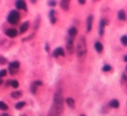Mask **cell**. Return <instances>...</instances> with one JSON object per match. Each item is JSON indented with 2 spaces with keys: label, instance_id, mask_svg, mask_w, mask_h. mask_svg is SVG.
I'll return each instance as SVG.
<instances>
[{
  "label": "cell",
  "instance_id": "obj_9",
  "mask_svg": "<svg viewBox=\"0 0 127 116\" xmlns=\"http://www.w3.org/2000/svg\"><path fill=\"white\" fill-rule=\"evenodd\" d=\"M92 19H93V17H92V15H90V16L87 17V32H90L91 29H92Z\"/></svg>",
  "mask_w": 127,
  "mask_h": 116
},
{
  "label": "cell",
  "instance_id": "obj_26",
  "mask_svg": "<svg viewBox=\"0 0 127 116\" xmlns=\"http://www.w3.org/2000/svg\"><path fill=\"white\" fill-rule=\"evenodd\" d=\"M102 70H103V71H110L111 70H112V66L109 65H105Z\"/></svg>",
  "mask_w": 127,
  "mask_h": 116
},
{
  "label": "cell",
  "instance_id": "obj_23",
  "mask_svg": "<svg viewBox=\"0 0 127 116\" xmlns=\"http://www.w3.org/2000/svg\"><path fill=\"white\" fill-rule=\"evenodd\" d=\"M0 109H2V110H7L8 109L7 104H5L4 102H0Z\"/></svg>",
  "mask_w": 127,
  "mask_h": 116
},
{
  "label": "cell",
  "instance_id": "obj_34",
  "mask_svg": "<svg viewBox=\"0 0 127 116\" xmlns=\"http://www.w3.org/2000/svg\"><path fill=\"white\" fill-rule=\"evenodd\" d=\"M126 71H127V66H126Z\"/></svg>",
  "mask_w": 127,
  "mask_h": 116
},
{
  "label": "cell",
  "instance_id": "obj_21",
  "mask_svg": "<svg viewBox=\"0 0 127 116\" xmlns=\"http://www.w3.org/2000/svg\"><path fill=\"white\" fill-rule=\"evenodd\" d=\"M24 106H25V102H19L16 104L15 107L17 109H20V108H22L23 107H24Z\"/></svg>",
  "mask_w": 127,
  "mask_h": 116
},
{
  "label": "cell",
  "instance_id": "obj_28",
  "mask_svg": "<svg viewBox=\"0 0 127 116\" xmlns=\"http://www.w3.org/2000/svg\"><path fill=\"white\" fill-rule=\"evenodd\" d=\"M48 4H49L50 6H55V4H56V2H55V1H49Z\"/></svg>",
  "mask_w": 127,
  "mask_h": 116
},
{
  "label": "cell",
  "instance_id": "obj_25",
  "mask_svg": "<svg viewBox=\"0 0 127 116\" xmlns=\"http://www.w3.org/2000/svg\"><path fill=\"white\" fill-rule=\"evenodd\" d=\"M7 63V58H4L3 56H0V65H5Z\"/></svg>",
  "mask_w": 127,
  "mask_h": 116
},
{
  "label": "cell",
  "instance_id": "obj_16",
  "mask_svg": "<svg viewBox=\"0 0 127 116\" xmlns=\"http://www.w3.org/2000/svg\"><path fill=\"white\" fill-rule=\"evenodd\" d=\"M66 102H67V104H68V107H72V108H74V104H75V102H74V100L73 99V98H71V97L67 98Z\"/></svg>",
  "mask_w": 127,
  "mask_h": 116
},
{
  "label": "cell",
  "instance_id": "obj_6",
  "mask_svg": "<svg viewBox=\"0 0 127 116\" xmlns=\"http://www.w3.org/2000/svg\"><path fill=\"white\" fill-rule=\"evenodd\" d=\"M53 56L55 58H57L58 56H65L64 50L61 47H57L55 49V51L53 52Z\"/></svg>",
  "mask_w": 127,
  "mask_h": 116
},
{
  "label": "cell",
  "instance_id": "obj_17",
  "mask_svg": "<svg viewBox=\"0 0 127 116\" xmlns=\"http://www.w3.org/2000/svg\"><path fill=\"white\" fill-rule=\"evenodd\" d=\"M118 17L119 20H126V14L124 10H119L118 13Z\"/></svg>",
  "mask_w": 127,
  "mask_h": 116
},
{
  "label": "cell",
  "instance_id": "obj_20",
  "mask_svg": "<svg viewBox=\"0 0 127 116\" xmlns=\"http://www.w3.org/2000/svg\"><path fill=\"white\" fill-rule=\"evenodd\" d=\"M36 88H37L36 84H35V83H32L31 86H30V90H31V93H33V94H35V92H36Z\"/></svg>",
  "mask_w": 127,
  "mask_h": 116
},
{
  "label": "cell",
  "instance_id": "obj_32",
  "mask_svg": "<svg viewBox=\"0 0 127 116\" xmlns=\"http://www.w3.org/2000/svg\"><path fill=\"white\" fill-rule=\"evenodd\" d=\"M124 60L127 62V55H125V58H124Z\"/></svg>",
  "mask_w": 127,
  "mask_h": 116
},
{
  "label": "cell",
  "instance_id": "obj_27",
  "mask_svg": "<svg viewBox=\"0 0 127 116\" xmlns=\"http://www.w3.org/2000/svg\"><path fill=\"white\" fill-rule=\"evenodd\" d=\"M6 73H7L6 70H1V71H0V79L2 77H5Z\"/></svg>",
  "mask_w": 127,
  "mask_h": 116
},
{
  "label": "cell",
  "instance_id": "obj_18",
  "mask_svg": "<svg viewBox=\"0 0 127 116\" xmlns=\"http://www.w3.org/2000/svg\"><path fill=\"white\" fill-rule=\"evenodd\" d=\"M110 106L113 108H117V107H119V102H118V100H112L110 102Z\"/></svg>",
  "mask_w": 127,
  "mask_h": 116
},
{
  "label": "cell",
  "instance_id": "obj_14",
  "mask_svg": "<svg viewBox=\"0 0 127 116\" xmlns=\"http://www.w3.org/2000/svg\"><path fill=\"white\" fill-rule=\"evenodd\" d=\"M49 18L51 23H55L56 22V18H55V11L54 10H51L49 12Z\"/></svg>",
  "mask_w": 127,
  "mask_h": 116
},
{
  "label": "cell",
  "instance_id": "obj_2",
  "mask_svg": "<svg viewBox=\"0 0 127 116\" xmlns=\"http://www.w3.org/2000/svg\"><path fill=\"white\" fill-rule=\"evenodd\" d=\"M87 53V43H86V39L81 36L79 40L77 45V54L79 57L83 56Z\"/></svg>",
  "mask_w": 127,
  "mask_h": 116
},
{
  "label": "cell",
  "instance_id": "obj_12",
  "mask_svg": "<svg viewBox=\"0 0 127 116\" xmlns=\"http://www.w3.org/2000/svg\"><path fill=\"white\" fill-rule=\"evenodd\" d=\"M105 20H101L100 22V29H99V34H100V35H103L104 34V27H105Z\"/></svg>",
  "mask_w": 127,
  "mask_h": 116
},
{
  "label": "cell",
  "instance_id": "obj_29",
  "mask_svg": "<svg viewBox=\"0 0 127 116\" xmlns=\"http://www.w3.org/2000/svg\"><path fill=\"white\" fill-rule=\"evenodd\" d=\"M34 83H35V84H36L37 86H39V85H42V81H35V82H34Z\"/></svg>",
  "mask_w": 127,
  "mask_h": 116
},
{
  "label": "cell",
  "instance_id": "obj_35",
  "mask_svg": "<svg viewBox=\"0 0 127 116\" xmlns=\"http://www.w3.org/2000/svg\"><path fill=\"white\" fill-rule=\"evenodd\" d=\"M81 116H85V115H81Z\"/></svg>",
  "mask_w": 127,
  "mask_h": 116
},
{
  "label": "cell",
  "instance_id": "obj_1",
  "mask_svg": "<svg viewBox=\"0 0 127 116\" xmlns=\"http://www.w3.org/2000/svg\"><path fill=\"white\" fill-rule=\"evenodd\" d=\"M63 110V96L61 91L55 94L53 106L50 108L48 116H60Z\"/></svg>",
  "mask_w": 127,
  "mask_h": 116
},
{
  "label": "cell",
  "instance_id": "obj_24",
  "mask_svg": "<svg viewBox=\"0 0 127 116\" xmlns=\"http://www.w3.org/2000/svg\"><path fill=\"white\" fill-rule=\"evenodd\" d=\"M121 42L124 46H127V36L126 35H123L121 37Z\"/></svg>",
  "mask_w": 127,
  "mask_h": 116
},
{
  "label": "cell",
  "instance_id": "obj_31",
  "mask_svg": "<svg viewBox=\"0 0 127 116\" xmlns=\"http://www.w3.org/2000/svg\"><path fill=\"white\" fill-rule=\"evenodd\" d=\"M49 49H48V44H46V51H48Z\"/></svg>",
  "mask_w": 127,
  "mask_h": 116
},
{
  "label": "cell",
  "instance_id": "obj_30",
  "mask_svg": "<svg viewBox=\"0 0 127 116\" xmlns=\"http://www.w3.org/2000/svg\"><path fill=\"white\" fill-rule=\"evenodd\" d=\"M79 3L80 4H85V1L84 0H79Z\"/></svg>",
  "mask_w": 127,
  "mask_h": 116
},
{
  "label": "cell",
  "instance_id": "obj_7",
  "mask_svg": "<svg viewBox=\"0 0 127 116\" xmlns=\"http://www.w3.org/2000/svg\"><path fill=\"white\" fill-rule=\"evenodd\" d=\"M16 7L19 10H27V5H26V3L23 0H19V1H17L16 2Z\"/></svg>",
  "mask_w": 127,
  "mask_h": 116
},
{
  "label": "cell",
  "instance_id": "obj_15",
  "mask_svg": "<svg viewBox=\"0 0 127 116\" xmlns=\"http://www.w3.org/2000/svg\"><path fill=\"white\" fill-rule=\"evenodd\" d=\"M77 34V29L74 27H71L69 29H68V35H69L70 37H74Z\"/></svg>",
  "mask_w": 127,
  "mask_h": 116
},
{
  "label": "cell",
  "instance_id": "obj_10",
  "mask_svg": "<svg viewBox=\"0 0 127 116\" xmlns=\"http://www.w3.org/2000/svg\"><path fill=\"white\" fill-rule=\"evenodd\" d=\"M29 26H30V22H28V21L24 22L21 25V27H20V33H21V34H23V33H25L26 31L28 30V29H29Z\"/></svg>",
  "mask_w": 127,
  "mask_h": 116
},
{
  "label": "cell",
  "instance_id": "obj_11",
  "mask_svg": "<svg viewBox=\"0 0 127 116\" xmlns=\"http://www.w3.org/2000/svg\"><path fill=\"white\" fill-rule=\"evenodd\" d=\"M69 4L70 2L68 0H63V1H61L60 4H61V7L64 10H68V8H69Z\"/></svg>",
  "mask_w": 127,
  "mask_h": 116
},
{
  "label": "cell",
  "instance_id": "obj_33",
  "mask_svg": "<svg viewBox=\"0 0 127 116\" xmlns=\"http://www.w3.org/2000/svg\"><path fill=\"white\" fill-rule=\"evenodd\" d=\"M2 83H3V81L1 79H0V84H2Z\"/></svg>",
  "mask_w": 127,
  "mask_h": 116
},
{
  "label": "cell",
  "instance_id": "obj_3",
  "mask_svg": "<svg viewBox=\"0 0 127 116\" xmlns=\"http://www.w3.org/2000/svg\"><path fill=\"white\" fill-rule=\"evenodd\" d=\"M19 18H20V16H19V13L17 12V10H13L10 12L9 16L7 17V20L11 24H16L17 22H18Z\"/></svg>",
  "mask_w": 127,
  "mask_h": 116
},
{
  "label": "cell",
  "instance_id": "obj_13",
  "mask_svg": "<svg viewBox=\"0 0 127 116\" xmlns=\"http://www.w3.org/2000/svg\"><path fill=\"white\" fill-rule=\"evenodd\" d=\"M94 47H95V50L98 52V53H101V52L103 51V46H102V44L99 41L95 42Z\"/></svg>",
  "mask_w": 127,
  "mask_h": 116
},
{
  "label": "cell",
  "instance_id": "obj_4",
  "mask_svg": "<svg viewBox=\"0 0 127 116\" xmlns=\"http://www.w3.org/2000/svg\"><path fill=\"white\" fill-rule=\"evenodd\" d=\"M19 65H20V63L18 61H14L11 62L9 65V71L11 75H14L18 71V68Z\"/></svg>",
  "mask_w": 127,
  "mask_h": 116
},
{
  "label": "cell",
  "instance_id": "obj_19",
  "mask_svg": "<svg viewBox=\"0 0 127 116\" xmlns=\"http://www.w3.org/2000/svg\"><path fill=\"white\" fill-rule=\"evenodd\" d=\"M13 98H15V99H17V98H20L22 96V92L20 91H15V92H12L11 95Z\"/></svg>",
  "mask_w": 127,
  "mask_h": 116
},
{
  "label": "cell",
  "instance_id": "obj_8",
  "mask_svg": "<svg viewBox=\"0 0 127 116\" xmlns=\"http://www.w3.org/2000/svg\"><path fill=\"white\" fill-rule=\"evenodd\" d=\"M67 50L68 53H72L74 52V44H73V40L71 38L68 39L67 41Z\"/></svg>",
  "mask_w": 127,
  "mask_h": 116
},
{
  "label": "cell",
  "instance_id": "obj_5",
  "mask_svg": "<svg viewBox=\"0 0 127 116\" xmlns=\"http://www.w3.org/2000/svg\"><path fill=\"white\" fill-rule=\"evenodd\" d=\"M5 34L10 38H15L17 35V34H18V32H17V30L15 29H9L8 30H6Z\"/></svg>",
  "mask_w": 127,
  "mask_h": 116
},
{
  "label": "cell",
  "instance_id": "obj_22",
  "mask_svg": "<svg viewBox=\"0 0 127 116\" xmlns=\"http://www.w3.org/2000/svg\"><path fill=\"white\" fill-rule=\"evenodd\" d=\"M11 86H12L13 88L17 89V88L19 86V83L17 81V80H12V81H11Z\"/></svg>",
  "mask_w": 127,
  "mask_h": 116
}]
</instances>
